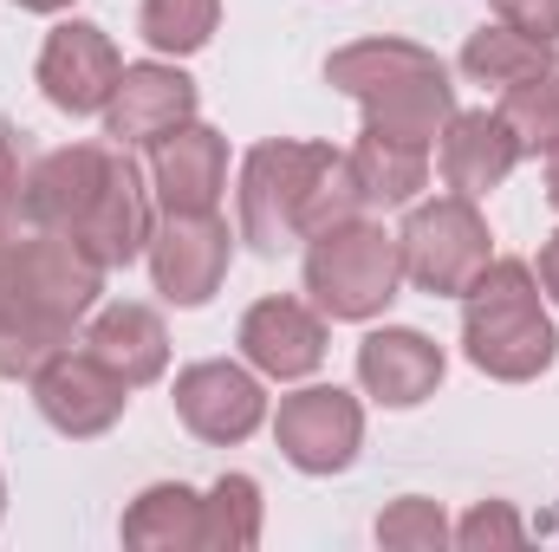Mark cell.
Instances as JSON below:
<instances>
[{
  "label": "cell",
  "mask_w": 559,
  "mask_h": 552,
  "mask_svg": "<svg viewBox=\"0 0 559 552\" xmlns=\"http://www.w3.org/2000/svg\"><path fill=\"white\" fill-rule=\"evenodd\" d=\"M105 292V267L52 235H0V384H33L46 358L79 345L92 305Z\"/></svg>",
  "instance_id": "1"
},
{
  "label": "cell",
  "mask_w": 559,
  "mask_h": 552,
  "mask_svg": "<svg viewBox=\"0 0 559 552\" xmlns=\"http://www.w3.org/2000/svg\"><path fill=\"white\" fill-rule=\"evenodd\" d=\"M33 228L79 241L105 274L150 248L156 195L124 143H66L33 163Z\"/></svg>",
  "instance_id": "2"
},
{
  "label": "cell",
  "mask_w": 559,
  "mask_h": 552,
  "mask_svg": "<svg viewBox=\"0 0 559 552\" xmlns=\"http://www.w3.org/2000/svg\"><path fill=\"white\" fill-rule=\"evenodd\" d=\"M235 208H241V228H235V235H241L254 254L306 248L319 228L365 215V202H358V189H352V169H345V149L306 143V137L254 143V149L241 156Z\"/></svg>",
  "instance_id": "3"
},
{
  "label": "cell",
  "mask_w": 559,
  "mask_h": 552,
  "mask_svg": "<svg viewBox=\"0 0 559 552\" xmlns=\"http://www.w3.org/2000/svg\"><path fill=\"white\" fill-rule=\"evenodd\" d=\"M325 85L365 105V131L423 143V149H436L442 124L455 118L449 65L417 39H352L325 59Z\"/></svg>",
  "instance_id": "4"
},
{
  "label": "cell",
  "mask_w": 559,
  "mask_h": 552,
  "mask_svg": "<svg viewBox=\"0 0 559 552\" xmlns=\"http://www.w3.org/2000/svg\"><path fill=\"white\" fill-rule=\"evenodd\" d=\"M462 351L501 384H534L540 371H554L559 332L527 261H488L475 274V286L462 292Z\"/></svg>",
  "instance_id": "5"
},
{
  "label": "cell",
  "mask_w": 559,
  "mask_h": 552,
  "mask_svg": "<svg viewBox=\"0 0 559 552\" xmlns=\"http://www.w3.org/2000/svg\"><path fill=\"white\" fill-rule=\"evenodd\" d=\"M306 292L325 319L345 325H371L397 292H404V254L397 235L371 215L332 221L306 241Z\"/></svg>",
  "instance_id": "6"
},
{
  "label": "cell",
  "mask_w": 559,
  "mask_h": 552,
  "mask_svg": "<svg viewBox=\"0 0 559 552\" xmlns=\"http://www.w3.org/2000/svg\"><path fill=\"white\" fill-rule=\"evenodd\" d=\"M397 254H404V286L429 299H462L475 274L495 261V235L468 195H436V202H411L397 228Z\"/></svg>",
  "instance_id": "7"
},
{
  "label": "cell",
  "mask_w": 559,
  "mask_h": 552,
  "mask_svg": "<svg viewBox=\"0 0 559 552\" xmlns=\"http://www.w3.org/2000/svg\"><path fill=\"white\" fill-rule=\"evenodd\" d=\"M235 228L222 221V215H156V228H150V248H143V261H150V279H156V292L169 299V305H209L215 292H222V279L235 267Z\"/></svg>",
  "instance_id": "8"
},
{
  "label": "cell",
  "mask_w": 559,
  "mask_h": 552,
  "mask_svg": "<svg viewBox=\"0 0 559 552\" xmlns=\"http://www.w3.org/2000/svg\"><path fill=\"white\" fill-rule=\"evenodd\" d=\"M274 442L299 475H345L365 448V404L338 384H306L280 397Z\"/></svg>",
  "instance_id": "9"
},
{
  "label": "cell",
  "mask_w": 559,
  "mask_h": 552,
  "mask_svg": "<svg viewBox=\"0 0 559 552\" xmlns=\"http://www.w3.org/2000/svg\"><path fill=\"white\" fill-rule=\"evenodd\" d=\"M118 79H124V59H118V46H111L105 26L59 20L46 33V46H39V92H46L52 111H66V118H105Z\"/></svg>",
  "instance_id": "10"
},
{
  "label": "cell",
  "mask_w": 559,
  "mask_h": 552,
  "mask_svg": "<svg viewBox=\"0 0 559 552\" xmlns=\"http://www.w3.org/2000/svg\"><path fill=\"white\" fill-rule=\"evenodd\" d=\"M176 416L195 442L235 448L267 422V384L254 364H228V358H202L189 371H176Z\"/></svg>",
  "instance_id": "11"
},
{
  "label": "cell",
  "mask_w": 559,
  "mask_h": 552,
  "mask_svg": "<svg viewBox=\"0 0 559 552\" xmlns=\"http://www.w3.org/2000/svg\"><path fill=\"white\" fill-rule=\"evenodd\" d=\"M33 404H39V416H46L59 435L85 442V435H105V429L124 416L131 384H124L111 364H98L85 345H66L59 358H46V364L33 371Z\"/></svg>",
  "instance_id": "12"
},
{
  "label": "cell",
  "mask_w": 559,
  "mask_h": 552,
  "mask_svg": "<svg viewBox=\"0 0 559 552\" xmlns=\"http://www.w3.org/2000/svg\"><path fill=\"white\" fill-rule=\"evenodd\" d=\"M143 176H150L156 215H215L222 189H228V137L189 118L182 131L150 143V169Z\"/></svg>",
  "instance_id": "13"
},
{
  "label": "cell",
  "mask_w": 559,
  "mask_h": 552,
  "mask_svg": "<svg viewBox=\"0 0 559 552\" xmlns=\"http://www.w3.org/2000/svg\"><path fill=\"white\" fill-rule=\"evenodd\" d=\"M189 118H195V79L176 59H143V65H124L105 105V137L124 149H150L156 137L182 131Z\"/></svg>",
  "instance_id": "14"
},
{
  "label": "cell",
  "mask_w": 559,
  "mask_h": 552,
  "mask_svg": "<svg viewBox=\"0 0 559 552\" xmlns=\"http://www.w3.org/2000/svg\"><path fill=\"white\" fill-rule=\"evenodd\" d=\"M241 358L274 384L312 377L325 364V312L306 299H254L241 319Z\"/></svg>",
  "instance_id": "15"
},
{
  "label": "cell",
  "mask_w": 559,
  "mask_h": 552,
  "mask_svg": "<svg viewBox=\"0 0 559 552\" xmlns=\"http://www.w3.org/2000/svg\"><path fill=\"white\" fill-rule=\"evenodd\" d=\"M442 371H449L442 345L417 325H384V332H365L358 345V384L384 410H417L423 397H436Z\"/></svg>",
  "instance_id": "16"
},
{
  "label": "cell",
  "mask_w": 559,
  "mask_h": 552,
  "mask_svg": "<svg viewBox=\"0 0 559 552\" xmlns=\"http://www.w3.org/2000/svg\"><path fill=\"white\" fill-rule=\"evenodd\" d=\"M436 163H442L449 195L481 202V195H495V189L514 176L521 143L508 137V124H501L495 111H455V118L442 124V137H436Z\"/></svg>",
  "instance_id": "17"
},
{
  "label": "cell",
  "mask_w": 559,
  "mask_h": 552,
  "mask_svg": "<svg viewBox=\"0 0 559 552\" xmlns=\"http://www.w3.org/2000/svg\"><path fill=\"white\" fill-rule=\"evenodd\" d=\"M79 345H85L98 364H111L131 391L156 384V377L169 371V332H163V319H156L150 305H131V299H118V305H92Z\"/></svg>",
  "instance_id": "18"
},
{
  "label": "cell",
  "mask_w": 559,
  "mask_h": 552,
  "mask_svg": "<svg viewBox=\"0 0 559 552\" xmlns=\"http://www.w3.org/2000/svg\"><path fill=\"white\" fill-rule=\"evenodd\" d=\"M345 169H352V189L371 208H411L423 189H429V149L404 137H384V131H358V143L345 149Z\"/></svg>",
  "instance_id": "19"
},
{
  "label": "cell",
  "mask_w": 559,
  "mask_h": 552,
  "mask_svg": "<svg viewBox=\"0 0 559 552\" xmlns=\"http://www.w3.org/2000/svg\"><path fill=\"white\" fill-rule=\"evenodd\" d=\"M118 533L138 552H195L202 547V494L182 481H156L124 507Z\"/></svg>",
  "instance_id": "20"
},
{
  "label": "cell",
  "mask_w": 559,
  "mask_h": 552,
  "mask_svg": "<svg viewBox=\"0 0 559 552\" xmlns=\"http://www.w3.org/2000/svg\"><path fill=\"white\" fill-rule=\"evenodd\" d=\"M462 72H468L475 85H521V79H534V72H554V46L514 33L508 20H495V26H475V33H468Z\"/></svg>",
  "instance_id": "21"
},
{
  "label": "cell",
  "mask_w": 559,
  "mask_h": 552,
  "mask_svg": "<svg viewBox=\"0 0 559 552\" xmlns=\"http://www.w3.org/2000/svg\"><path fill=\"white\" fill-rule=\"evenodd\" d=\"M261 520H267V501H261L254 475H222L202 494V547L209 552H254Z\"/></svg>",
  "instance_id": "22"
},
{
  "label": "cell",
  "mask_w": 559,
  "mask_h": 552,
  "mask_svg": "<svg viewBox=\"0 0 559 552\" xmlns=\"http://www.w3.org/2000/svg\"><path fill=\"white\" fill-rule=\"evenodd\" d=\"M495 118L508 124V137L521 143V156H554L559 149V65L521 79V85H501Z\"/></svg>",
  "instance_id": "23"
},
{
  "label": "cell",
  "mask_w": 559,
  "mask_h": 552,
  "mask_svg": "<svg viewBox=\"0 0 559 552\" xmlns=\"http://www.w3.org/2000/svg\"><path fill=\"white\" fill-rule=\"evenodd\" d=\"M215 20H222V0H143L138 33L150 39V52L189 59L215 39Z\"/></svg>",
  "instance_id": "24"
},
{
  "label": "cell",
  "mask_w": 559,
  "mask_h": 552,
  "mask_svg": "<svg viewBox=\"0 0 559 552\" xmlns=\"http://www.w3.org/2000/svg\"><path fill=\"white\" fill-rule=\"evenodd\" d=\"M449 514L436 507V501H423V494H404V501H391L384 514H378V547L391 552H436L449 547Z\"/></svg>",
  "instance_id": "25"
},
{
  "label": "cell",
  "mask_w": 559,
  "mask_h": 552,
  "mask_svg": "<svg viewBox=\"0 0 559 552\" xmlns=\"http://www.w3.org/2000/svg\"><path fill=\"white\" fill-rule=\"evenodd\" d=\"M0 235H33V156L13 118H0Z\"/></svg>",
  "instance_id": "26"
},
{
  "label": "cell",
  "mask_w": 559,
  "mask_h": 552,
  "mask_svg": "<svg viewBox=\"0 0 559 552\" xmlns=\"http://www.w3.org/2000/svg\"><path fill=\"white\" fill-rule=\"evenodd\" d=\"M455 547H468V552H488V547H527L534 540V527L508 507V501H475L462 520H455V533H449Z\"/></svg>",
  "instance_id": "27"
},
{
  "label": "cell",
  "mask_w": 559,
  "mask_h": 552,
  "mask_svg": "<svg viewBox=\"0 0 559 552\" xmlns=\"http://www.w3.org/2000/svg\"><path fill=\"white\" fill-rule=\"evenodd\" d=\"M495 20H508V26L527 33V39L559 46V0H495Z\"/></svg>",
  "instance_id": "28"
},
{
  "label": "cell",
  "mask_w": 559,
  "mask_h": 552,
  "mask_svg": "<svg viewBox=\"0 0 559 552\" xmlns=\"http://www.w3.org/2000/svg\"><path fill=\"white\" fill-rule=\"evenodd\" d=\"M534 279H540V292L559 305V235H547V241H540V267H534Z\"/></svg>",
  "instance_id": "29"
},
{
  "label": "cell",
  "mask_w": 559,
  "mask_h": 552,
  "mask_svg": "<svg viewBox=\"0 0 559 552\" xmlns=\"http://www.w3.org/2000/svg\"><path fill=\"white\" fill-rule=\"evenodd\" d=\"M13 7H26V13H66L72 0H13Z\"/></svg>",
  "instance_id": "30"
},
{
  "label": "cell",
  "mask_w": 559,
  "mask_h": 552,
  "mask_svg": "<svg viewBox=\"0 0 559 552\" xmlns=\"http://www.w3.org/2000/svg\"><path fill=\"white\" fill-rule=\"evenodd\" d=\"M547 202H554V208H559V149H554V156H547Z\"/></svg>",
  "instance_id": "31"
},
{
  "label": "cell",
  "mask_w": 559,
  "mask_h": 552,
  "mask_svg": "<svg viewBox=\"0 0 559 552\" xmlns=\"http://www.w3.org/2000/svg\"><path fill=\"white\" fill-rule=\"evenodd\" d=\"M0 520H7V481H0Z\"/></svg>",
  "instance_id": "32"
}]
</instances>
